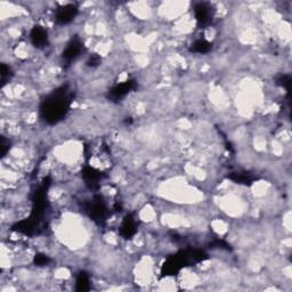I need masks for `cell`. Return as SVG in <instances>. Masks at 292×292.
Returning <instances> with one entry per match:
<instances>
[{
    "label": "cell",
    "mask_w": 292,
    "mask_h": 292,
    "mask_svg": "<svg viewBox=\"0 0 292 292\" xmlns=\"http://www.w3.org/2000/svg\"><path fill=\"white\" fill-rule=\"evenodd\" d=\"M72 103L69 86H62L48 95L40 105L41 119L47 125H56L64 119Z\"/></svg>",
    "instance_id": "cell-1"
},
{
    "label": "cell",
    "mask_w": 292,
    "mask_h": 292,
    "mask_svg": "<svg viewBox=\"0 0 292 292\" xmlns=\"http://www.w3.org/2000/svg\"><path fill=\"white\" fill-rule=\"evenodd\" d=\"M78 15V7L76 5L69 4L65 6H62L57 9L55 15V22L58 26H65V24L71 23Z\"/></svg>",
    "instance_id": "cell-8"
},
{
    "label": "cell",
    "mask_w": 292,
    "mask_h": 292,
    "mask_svg": "<svg viewBox=\"0 0 292 292\" xmlns=\"http://www.w3.org/2000/svg\"><path fill=\"white\" fill-rule=\"evenodd\" d=\"M0 76H2V86L4 87L12 77V71L6 64H2V67H0Z\"/></svg>",
    "instance_id": "cell-15"
},
{
    "label": "cell",
    "mask_w": 292,
    "mask_h": 292,
    "mask_svg": "<svg viewBox=\"0 0 292 292\" xmlns=\"http://www.w3.org/2000/svg\"><path fill=\"white\" fill-rule=\"evenodd\" d=\"M227 178L231 179L232 182H234L236 184H243V185H251L257 179V177L254 174L248 173V172L231 173L227 176Z\"/></svg>",
    "instance_id": "cell-11"
},
{
    "label": "cell",
    "mask_w": 292,
    "mask_h": 292,
    "mask_svg": "<svg viewBox=\"0 0 292 292\" xmlns=\"http://www.w3.org/2000/svg\"><path fill=\"white\" fill-rule=\"evenodd\" d=\"M82 177H84V181L87 185V187L92 191H96V189L100 188V183L102 182L105 176L103 173H101L100 170H97L95 168H92L91 165H85L84 169H82Z\"/></svg>",
    "instance_id": "cell-6"
},
{
    "label": "cell",
    "mask_w": 292,
    "mask_h": 292,
    "mask_svg": "<svg viewBox=\"0 0 292 292\" xmlns=\"http://www.w3.org/2000/svg\"><path fill=\"white\" fill-rule=\"evenodd\" d=\"M101 62H102L101 57L99 55L94 54V55H91L89 57L88 61H87V65L90 66V67H96V66H99L101 64Z\"/></svg>",
    "instance_id": "cell-18"
},
{
    "label": "cell",
    "mask_w": 292,
    "mask_h": 292,
    "mask_svg": "<svg viewBox=\"0 0 292 292\" xmlns=\"http://www.w3.org/2000/svg\"><path fill=\"white\" fill-rule=\"evenodd\" d=\"M9 142L8 140L2 136V142H0V149H2V157H5L7 154V152L9 151Z\"/></svg>",
    "instance_id": "cell-19"
},
{
    "label": "cell",
    "mask_w": 292,
    "mask_h": 292,
    "mask_svg": "<svg viewBox=\"0 0 292 292\" xmlns=\"http://www.w3.org/2000/svg\"><path fill=\"white\" fill-rule=\"evenodd\" d=\"M194 15L198 22V26L204 29L211 23L213 18V8L208 3H199L194 7Z\"/></svg>",
    "instance_id": "cell-5"
},
{
    "label": "cell",
    "mask_w": 292,
    "mask_h": 292,
    "mask_svg": "<svg viewBox=\"0 0 292 292\" xmlns=\"http://www.w3.org/2000/svg\"><path fill=\"white\" fill-rule=\"evenodd\" d=\"M32 45L37 48H43L48 45V33L40 26L33 27L30 33Z\"/></svg>",
    "instance_id": "cell-10"
},
{
    "label": "cell",
    "mask_w": 292,
    "mask_h": 292,
    "mask_svg": "<svg viewBox=\"0 0 292 292\" xmlns=\"http://www.w3.org/2000/svg\"><path fill=\"white\" fill-rule=\"evenodd\" d=\"M137 230L138 225L135 217L133 215H127L124 218L123 223H121L119 233L126 240H129V238H133L135 236L136 233H137Z\"/></svg>",
    "instance_id": "cell-9"
},
{
    "label": "cell",
    "mask_w": 292,
    "mask_h": 292,
    "mask_svg": "<svg viewBox=\"0 0 292 292\" xmlns=\"http://www.w3.org/2000/svg\"><path fill=\"white\" fill-rule=\"evenodd\" d=\"M212 248L216 247L219 248V249H225V250H231V246L225 240H222V238H216L215 241L211 243Z\"/></svg>",
    "instance_id": "cell-17"
},
{
    "label": "cell",
    "mask_w": 292,
    "mask_h": 292,
    "mask_svg": "<svg viewBox=\"0 0 292 292\" xmlns=\"http://www.w3.org/2000/svg\"><path fill=\"white\" fill-rule=\"evenodd\" d=\"M84 211L97 224L105 223L108 217V208L101 196H95L92 200L84 203Z\"/></svg>",
    "instance_id": "cell-3"
},
{
    "label": "cell",
    "mask_w": 292,
    "mask_h": 292,
    "mask_svg": "<svg viewBox=\"0 0 292 292\" xmlns=\"http://www.w3.org/2000/svg\"><path fill=\"white\" fill-rule=\"evenodd\" d=\"M212 50V45L207 40H197L191 47V51L198 54H207Z\"/></svg>",
    "instance_id": "cell-13"
},
{
    "label": "cell",
    "mask_w": 292,
    "mask_h": 292,
    "mask_svg": "<svg viewBox=\"0 0 292 292\" xmlns=\"http://www.w3.org/2000/svg\"><path fill=\"white\" fill-rule=\"evenodd\" d=\"M90 289V280L88 274L86 272H80L77 276L76 281V290L79 292L88 291Z\"/></svg>",
    "instance_id": "cell-12"
},
{
    "label": "cell",
    "mask_w": 292,
    "mask_h": 292,
    "mask_svg": "<svg viewBox=\"0 0 292 292\" xmlns=\"http://www.w3.org/2000/svg\"><path fill=\"white\" fill-rule=\"evenodd\" d=\"M33 261H35V264L37 266H47L50 262L52 261V259L50 257H48L47 255H43V254H38L35 256V259H33Z\"/></svg>",
    "instance_id": "cell-16"
},
{
    "label": "cell",
    "mask_w": 292,
    "mask_h": 292,
    "mask_svg": "<svg viewBox=\"0 0 292 292\" xmlns=\"http://www.w3.org/2000/svg\"><path fill=\"white\" fill-rule=\"evenodd\" d=\"M276 84L281 87H283V88L286 90V92H288V96L290 95V87H291V77L290 76H285V75L280 76L279 78H277Z\"/></svg>",
    "instance_id": "cell-14"
},
{
    "label": "cell",
    "mask_w": 292,
    "mask_h": 292,
    "mask_svg": "<svg viewBox=\"0 0 292 292\" xmlns=\"http://www.w3.org/2000/svg\"><path fill=\"white\" fill-rule=\"evenodd\" d=\"M136 88H137V81L134 79L127 80L123 82V84H118L114 87H112L108 92V99L112 102H118L123 100L130 91L135 90Z\"/></svg>",
    "instance_id": "cell-4"
},
{
    "label": "cell",
    "mask_w": 292,
    "mask_h": 292,
    "mask_svg": "<svg viewBox=\"0 0 292 292\" xmlns=\"http://www.w3.org/2000/svg\"><path fill=\"white\" fill-rule=\"evenodd\" d=\"M208 258L207 254L200 249H187L177 252L176 255L170 256L161 269V276L177 275L184 267L199 264Z\"/></svg>",
    "instance_id": "cell-2"
},
{
    "label": "cell",
    "mask_w": 292,
    "mask_h": 292,
    "mask_svg": "<svg viewBox=\"0 0 292 292\" xmlns=\"http://www.w3.org/2000/svg\"><path fill=\"white\" fill-rule=\"evenodd\" d=\"M84 52V42H82L79 38H75L67 43L65 50L62 53V58L67 65L79 57L81 53Z\"/></svg>",
    "instance_id": "cell-7"
}]
</instances>
